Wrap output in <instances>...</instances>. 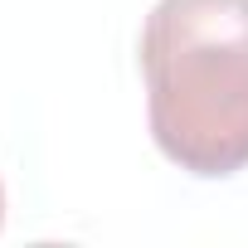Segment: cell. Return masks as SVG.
Segmentation results:
<instances>
[{
  "mask_svg": "<svg viewBox=\"0 0 248 248\" xmlns=\"http://www.w3.org/2000/svg\"><path fill=\"white\" fill-rule=\"evenodd\" d=\"M146 122L200 180L248 166V0H156L141 25Z\"/></svg>",
  "mask_w": 248,
  "mask_h": 248,
  "instance_id": "1",
  "label": "cell"
},
{
  "mask_svg": "<svg viewBox=\"0 0 248 248\" xmlns=\"http://www.w3.org/2000/svg\"><path fill=\"white\" fill-rule=\"evenodd\" d=\"M0 224H5V185H0Z\"/></svg>",
  "mask_w": 248,
  "mask_h": 248,
  "instance_id": "2",
  "label": "cell"
}]
</instances>
